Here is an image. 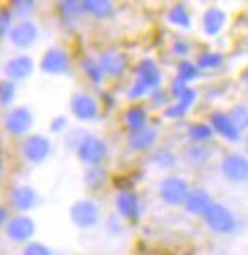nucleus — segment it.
Listing matches in <instances>:
<instances>
[{
  "instance_id": "1",
  "label": "nucleus",
  "mask_w": 248,
  "mask_h": 255,
  "mask_svg": "<svg viewBox=\"0 0 248 255\" xmlns=\"http://www.w3.org/2000/svg\"><path fill=\"white\" fill-rule=\"evenodd\" d=\"M203 223L210 233L218 234V236H229L239 231V221L235 213L224 202L212 204L210 210L203 217Z\"/></svg>"
},
{
  "instance_id": "2",
  "label": "nucleus",
  "mask_w": 248,
  "mask_h": 255,
  "mask_svg": "<svg viewBox=\"0 0 248 255\" xmlns=\"http://www.w3.org/2000/svg\"><path fill=\"white\" fill-rule=\"evenodd\" d=\"M220 175L231 185L248 183V156L241 152H227L220 160Z\"/></svg>"
},
{
  "instance_id": "3",
  "label": "nucleus",
  "mask_w": 248,
  "mask_h": 255,
  "mask_svg": "<svg viewBox=\"0 0 248 255\" xmlns=\"http://www.w3.org/2000/svg\"><path fill=\"white\" fill-rule=\"evenodd\" d=\"M69 219L71 223L78 229H94L101 221V210L96 200L92 198H82L76 200L71 210H69Z\"/></svg>"
},
{
  "instance_id": "4",
  "label": "nucleus",
  "mask_w": 248,
  "mask_h": 255,
  "mask_svg": "<svg viewBox=\"0 0 248 255\" xmlns=\"http://www.w3.org/2000/svg\"><path fill=\"white\" fill-rule=\"evenodd\" d=\"M191 191L189 181L180 175H166L159 185V196L166 206H184L187 194Z\"/></svg>"
},
{
  "instance_id": "5",
  "label": "nucleus",
  "mask_w": 248,
  "mask_h": 255,
  "mask_svg": "<svg viewBox=\"0 0 248 255\" xmlns=\"http://www.w3.org/2000/svg\"><path fill=\"white\" fill-rule=\"evenodd\" d=\"M109 154V147L105 143V139L97 137V135H88L80 147L76 149V158L80 160L84 166L92 168V166H101L103 160L107 158Z\"/></svg>"
},
{
  "instance_id": "6",
  "label": "nucleus",
  "mask_w": 248,
  "mask_h": 255,
  "mask_svg": "<svg viewBox=\"0 0 248 255\" xmlns=\"http://www.w3.org/2000/svg\"><path fill=\"white\" fill-rule=\"evenodd\" d=\"M50 152H52V143L42 133H31L21 143L23 158L29 164H34V166L42 164L44 160L50 156Z\"/></svg>"
},
{
  "instance_id": "7",
  "label": "nucleus",
  "mask_w": 248,
  "mask_h": 255,
  "mask_svg": "<svg viewBox=\"0 0 248 255\" xmlns=\"http://www.w3.org/2000/svg\"><path fill=\"white\" fill-rule=\"evenodd\" d=\"M134 82L141 84L149 94L159 90L162 84V71L157 65V61H153L149 57L141 59L140 63L134 67Z\"/></svg>"
},
{
  "instance_id": "8",
  "label": "nucleus",
  "mask_w": 248,
  "mask_h": 255,
  "mask_svg": "<svg viewBox=\"0 0 248 255\" xmlns=\"http://www.w3.org/2000/svg\"><path fill=\"white\" fill-rule=\"evenodd\" d=\"M32 124H34V117L27 107H15L4 118V129L13 135V137H23L29 135Z\"/></svg>"
},
{
  "instance_id": "9",
  "label": "nucleus",
  "mask_w": 248,
  "mask_h": 255,
  "mask_svg": "<svg viewBox=\"0 0 248 255\" xmlns=\"http://www.w3.org/2000/svg\"><path fill=\"white\" fill-rule=\"evenodd\" d=\"M71 113L76 120L80 122H94L99 117V103L94 96H90L86 92H76L71 97Z\"/></svg>"
},
{
  "instance_id": "10",
  "label": "nucleus",
  "mask_w": 248,
  "mask_h": 255,
  "mask_svg": "<svg viewBox=\"0 0 248 255\" xmlns=\"http://www.w3.org/2000/svg\"><path fill=\"white\" fill-rule=\"evenodd\" d=\"M115 206H117V212L122 219L132 221V223H138L141 219V212H143V206H141L140 196L130 189H120L115 196Z\"/></svg>"
},
{
  "instance_id": "11",
  "label": "nucleus",
  "mask_w": 248,
  "mask_h": 255,
  "mask_svg": "<svg viewBox=\"0 0 248 255\" xmlns=\"http://www.w3.org/2000/svg\"><path fill=\"white\" fill-rule=\"evenodd\" d=\"M208 124L214 129V133L220 135L222 139H226L227 143H241L243 141V133L237 129V126L233 124V120L229 118L227 111H214L208 115Z\"/></svg>"
},
{
  "instance_id": "12",
  "label": "nucleus",
  "mask_w": 248,
  "mask_h": 255,
  "mask_svg": "<svg viewBox=\"0 0 248 255\" xmlns=\"http://www.w3.org/2000/svg\"><path fill=\"white\" fill-rule=\"evenodd\" d=\"M40 71L46 75H67L71 71V57L63 48H50L46 50L40 59Z\"/></svg>"
},
{
  "instance_id": "13",
  "label": "nucleus",
  "mask_w": 248,
  "mask_h": 255,
  "mask_svg": "<svg viewBox=\"0 0 248 255\" xmlns=\"http://www.w3.org/2000/svg\"><path fill=\"white\" fill-rule=\"evenodd\" d=\"M34 231H36V225L25 213H19V215L11 217L6 223V236L10 238L11 242H15V244H25V242L29 244L31 238L34 236Z\"/></svg>"
},
{
  "instance_id": "14",
  "label": "nucleus",
  "mask_w": 248,
  "mask_h": 255,
  "mask_svg": "<svg viewBox=\"0 0 248 255\" xmlns=\"http://www.w3.org/2000/svg\"><path fill=\"white\" fill-rule=\"evenodd\" d=\"M38 34H40L38 25L34 21H31V19H25V21H17L11 27L8 38H10L13 48L27 50V48H31L32 44L38 40Z\"/></svg>"
},
{
  "instance_id": "15",
  "label": "nucleus",
  "mask_w": 248,
  "mask_h": 255,
  "mask_svg": "<svg viewBox=\"0 0 248 255\" xmlns=\"http://www.w3.org/2000/svg\"><path fill=\"white\" fill-rule=\"evenodd\" d=\"M99 67L103 71V75L109 78H120L126 75L128 71V55L119 50H105L97 57Z\"/></svg>"
},
{
  "instance_id": "16",
  "label": "nucleus",
  "mask_w": 248,
  "mask_h": 255,
  "mask_svg": "<svg viewBox=\"0 0 248 255\" xmlns=\"http://www.w3.org/2000/svg\"><path fill=\"white\" fill-rule=\"evenodd\" d=\"M214 204L212 200V194L206 191L205 187H193L187 198L184 202V210L187 215H193V217H205V213L210 210V206Z\"/></svg>"
},
{
  "instance_id": "17",
  "label": "nucleus",
  "mask_w": 248,
  "mask_h": 255,
  "mask_svg": "<svg viewBox=\"0 0 248 255\" xmlns=\"http://www.w3.org/2000/svg\"><path fill=\"white\" fill-rule=\"evenodd\" d=\"M214 145L212 143H189L182 152V158L189 168H205L214 156Z\"/></svg>"
},
{
  "instance_id": "18",
  "label": "nucleus",
  "mask_w": 248,
  "mask_h": 255,
  "mask_svg": "<svg viewBox=\"0 0 248 255\" xmlns=\"http://www.w3.org/2000/svg\"><path fill=\"white\" fill-rule=\"evenodd\" d=\"M157 139H159L157 128L147 126V128H143V129H138V131H128V135H126V145H128V149L134 150V152H149V150L155 149Z\"/></svg>"
},
{
  "instance_id": "19",
  "label": "nucleus",
  "mask_w": 248,
  "mask_h": 255,
  "mask_svg": "<svg viewBox=\"0 0 248 255\" xmlns=\"http://www.w3.org/2000/svg\"><path fill=\"white\" fill-rule=\"evenodd\" d=\"M34 71V61H32L31 55L27 53H19V55H13L11 59H8V63L4 67V73L8 76V80L11 82H21L27 80Z\"/></svg>"
},
{
  "instance_id": "20",
  "label": "nucleus",
  "mask_w": 248,
  "mask_h": 255,
  "mask_svg": "<svg viewBox=\"0 0 248 255\" xmlns=\"http://www.w3.org/2000/svg\"><path fill=\"white\" fill-rule=\"evenodd\" d=\"M40 202L38 192L34 191L29 185H17L13 187L10 192V204L13 210H17L19 213L31 212L32 208H36Z\"/></svg>"
},
{
  "instance_id": "21",
  "label": "nucleus",
  "mask_w": 248,
  "mask_h": 255,
  "mask_svg": "<svg viewBox=\"0 0 248 255\" xmlns=\"http://www.w3.org/2000/svg\"><path fill=\"white\" fill-rule=\"evenodd\" d=\"M199 99V92L195 90L193 86H189L180 97H176L170 107L164 109V117L166 118H184L189 115V111L193 109V105Z\"/></svg>"
},
{
  "instance_id": "22",
  "label": "nucleus",
  "mask_w": 248,
  "mask_h": 255,
  "mask_svg": "<svg viewBox=\"0 0 248 255\" xmlns=\"http://www.w3.org/2000/svg\"><path fill=\"white\" fill-rule=\"evenodd\" d=\"M203 32L208 38H214L218 34H222V31L227 25V11L218 8V6H210L206 8L203 13Z\"/></svg>"
},
{
  "instance_id": "23",
  "label": "nucleus",
  "mask_w": 248,
  "mask_h": 255,
  "mask_svg": "<svg viewBox=\"0 0 248 255\" xmlns=\"http://www.w3.org/2000/svg\"><path fill=\"white\" fill-rule=\"evenodd\" d=\"M166 21L174 25V27H178V29H191L193 27V15H191V11L187 8V4L184 2H178V4H174L168 8L166 11Z\"/></svg>"
},
{
  "instance_id": "24",
  "label": "nucleus",
  "mask_w": 248,
  "mask_h": 255,
  "mask_svg": "<svg viewBox=\"0 0 248 255\" xmlns=\"http://www.w3.org/2000/svg\"><path fill=\"white\" fill-rule=\"evenodd\" d=\"M124 124L128 128V131H138L149 126V115L141 105H132L124 113Z\"/></svg>"
},
{
  "instance_id": "25",
  "label": "nucleus",
  "mask_w": 248,
  "mask_h": 255,
  "mask_svg": "<svg viewBox=\"0 0 248 255\" xmlns=\"http://www.w3.org/2000/svg\"><path fill=\"white\" fill-rule=\"evenodd\" d=\"M195 63L201 69V73L203 71H218L226 65V55L222 52H216V50H205L197 55Z\"/></svg>"
},
{
  "instance_id": "26",
  "label": "nucleus",
  "mask_w": 248,
  "mask_h": 255,
  "mask_svg": "<svg viewBox=\"0 0 248 255\" xmlns=\"http://www.w3.org/2000/svg\"><path fill=\"white\" fill-rule=\"evenodd\" d=\"M185 135L191 143H212L216 133L208 122H191L185 129Z\"/></svg>"
},
{
  "instance_id": "27",
  "label": "nucleus",
  "mask_w": 248,
  "mask_h": 255,
  "mask_svg": "<svg viewBox=\"0 0 248 255\" xmlns=\"http://www.w3.org/2000/svg\"><path fill=\"white\" fill-rule=\"evenodd\" d=\"M82 6H84V13L96 19H105L115 11L111 0H82Z\"/></svg>"
},
{
  "instance_id": "28",
  "label": "nucleus",
  "mask_w": 248,
  "mask_h": 255,
  "mask_svg": "<svg viewBox=\"0 0 248 255\" xmlns=\"http://www.w3.org/2000/svg\"><path fill=\"white\" fill-rule=\"evenodd\" d=\"M105 181H107V170L103 166L86 168L84 177H82V183H84V187H86L88 191H99Z\"/></svg>"
},
{
  "instance_id": "29",
  "label": "nucleus",
  "mask_w": 248,
  "mask_h": 255,
  "mask_svg": "<svg viewBox=\"0 0 248 255\" xmlns=\"http://www.w3.org/2000/svg\"><path fill=\"white\" fill-rule=\"evenodd\" d=\"M199 76H201V69L197 67L195 61L184 59L176 67V80H180V82H184L187 86H191V82H195Z\"/></svg>"
},
{
  "instance_id": "30",
  "label": "nucleus",
  "mask_w": 248,
  "mask_h": 255,
  "mask_svg": "<svg viewBox=\"0 0 248 255\" xmlns=\"http://www.w3.org/2000/svg\"><path fill=\"white\" fill-rule=\"evenodd\" d=\"M229 118L233 120V124L237 126V129L245 135L248 133V105L247 103H235L227 111Z\"/></svg>"
},
{
  "instance_id": "31",
  "label": "nucleus",
  "mask_w": 248,
  "mask_h": 255,
  "mask_svg": "<svg viewBox=\"0 0 248 255\" xmlns=\"http://www.w3.org/2000/svg\"><path fill=\"white\" fill-rule=\"evenodd\" d=\"M82 73L86 75V78L92 82V84H103V80H105V75H103V71H101V67H99V61L94 59V57H84L82 59Z\"/></svg>"
},
{
  "instance_id": "32",
  "label": "nucleus",
  "mask_w": 248,
  "mask_h": 255,
  "mask_svg": "<svg viewBox=\"0 0 248 255\" xmlns=\"http://www.w3.org/2000/svg\"><path fill=\"white\" fill-rule=\"evenodd\" d=\"M57 10L63 19L75 21L76 17H80L84 13V6H82V0H63L57 4Z\"/></svg>"
},
{
  "instance_id": "33",
  "label": "nucleus",
  "mask_w": 248,
  "mask_h": 255,
  "mask_svg": "<svg viewBox=\"0 0 248 255\" xmlns=\"http://www.w3.org/2000/svg\"><path fill=\"white\" fill-rule=\"evenodd\" d=\"M151 160H153V164L159 166L161 170H172L174 166L178 164V154L168 149H161L153 154Z\"/></svg>"
},
{
  "instance_id": "34",
  "label": "nucleus",
  "mask_w": 248,
  "mask_h": 255,
  "mask_svg": "<svg viewBox=\"0 0 248 255\" xmlns=\"http://www.w3.org/2000/svg\"><path fill=\"white\" fill-rule=\"evenodd\" d=\"M170 52H172V55L180 57V61H184L193 53V46H191L189 40H185L184 36H176L172 44H170Z\"/></svg>"
},
{
  "instance_id": "35",
  "label": "nucleus",
  "mask_w": 248,
  "mask_h": 255,
  "mask_svg": "<svg viewBox=\"0 0 248 255\" xmlns=\"http://www.w3.org/2000/svg\"><path fill=\"white\" fill-rule=\"evenodd\" d=\"M34 10H36V2L34 0H15V2H11V13L21 17V21H25L27 15H31Z\"/></svg>"
},
{
  "instance_id": "36",
  "label": "nucleus",
  "mask_w": 248,
  "mask_h": 255,
  "mask_svg": "<svg viewBox=\"0 0 248 255\" xmlns=\"http://www.w3.org/2000/svg\"><path fill=\"white\" fill-rule=\"evenodd\" d=\"M13 99H15V82L8 78L0 80V107L10 105Z\"/></svg>"
},
{
  "instance_id": "37",
  "label": "nucleus",
  "mask_w": 248,
  "mask_h": 255,
  "mask_svg": "<svg viewBox=\"0 0 248 255\" xmlns=\"http://www.w3.org/2000/svg\"><path fill=\"white\" fill-rule=\"evenodd\" d=\"M90 133H88L86 129H82V128H76V129H71L69 133H67V137H65V147L71 150H75L80 147V143L88 137Z\"/></svg>"
},
{
  "instance_id": "38",
  "label": "nucleus",
  "mask_w": 248,
  "mask_h": 255,
  "mask_svg": "<svg viewBox=\"0 0 248 255\" xmlns=\"http://www.w3.org/2000/svg\"><path fill=\"white\" fill-rule=\"evenodd\" d=\"M11 19H13V13L8 8H0V38H4L6 34H10L11 31Z\"/></svg>"
},
{
  "instance_id": "39",
  "label": "nucleus",
  "mask_w": 248,
  "mask_h": 255,
  "mask_svg": "<svg viewBox=\"0 0 248 255\" xmlns=\"http://www.w3.org/2000/svg\"><path fill=\"white\" fill-rule=\"evenodd\" d=\"M21 255H54V254H52V250L46 244H42V242H29V244L23 248Z\"/></svg>"
},
{
  "instance_id": "40",
  "label": "nucleus",
  "mask_w": 248,
  "mask_h": 255,
  "mask_svg": "<svg viewBox=\"0 0 248 255\" xmlns=\"http://www.w3.org/2000/svg\"><path fill=\"white\" fill-rule=\"evenodd\" d=\"M149 99H151V103L155 107H159V109L164 107V109H166V107H170V99H172V97H170V94H166L164 90L159 88V90H155L151 96H149Z\"/></svg>"
},
{
  "instance_id": "41",
  "label": "nucleus",
  "mask_w": 248,
  "mask_h": 255,
  "mask_svg": "<svg viewBox=\"0 0 248 255\" xmlns=\"http://www.w3.org/2000/svg\"><path fill=\"white\" fill-rule=\"evenodd\" d=\"M67 124H69L67 117L59 115V117L52 118V122H50V131H52V133H61V131L67 129Z\"/></svg>"
},
{
  "instance_id": "42",
  "label": "nucleus",
  "mask_w": 248,
  "mask_h": 255,
  "mask_svg": "<svg viewBox=\"0 0 248 255\" xmlns=\"http://www.w3.org/2000/svg\"><path fill=\"white\" fill-rule=\"evenodd\" d=\"M6 219H8V212H6V208L0 206V225L6 223Z\"/></svg>"
},
{
  "instance_id": "43",
  "label": "nucleus",
  "mask_w": 248,
  "mask_h": 255,
  "mask_svg": "<svg viewBox=\"0 0 248 255\" xmlns=\"http://www.w3.org/2000/svg\"><path fill=\"white\" fill-rule=\"evenodd\" d=\"M243 145H245V152L248 156V133H245V137H243Z\"/></svg>"
},
{
  "instance_id": "44",
  "label": "nucleus",
  "mask_w": 248,
  "mask_h": 255,
  "mask_svg": "<svg viewBox=\"0 0 248 255\" xmlns=\"http://www.w3.org/2000/svg\"><path fill=\"white\" fill-rule=\"evenodd\" d=\"M243 84L248 86V67L245 69V73H243Z\"/></svg>"
},
{
  "instance_id": "45",
  "label": "nucleus",
  "mask_w": 248,
  "mask_h": 255,
  "mask_svg": "<svg viewBox=\"0 0 248 255\" xmlns=\"http://www.w3.org/2000/svg\"><path fill=\"white\" fill-rule=\"evenodd\" d=\"M185 255H195V254H185Z\"/></svg>"
}]
</instances>
